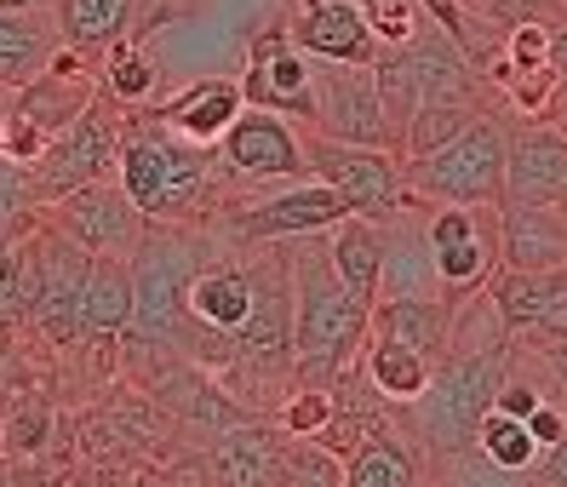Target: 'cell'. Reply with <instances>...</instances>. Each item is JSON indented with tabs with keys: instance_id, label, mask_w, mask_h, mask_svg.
<instances>
[{
	"instance_id": "6da1fadb",
	"label": "cell",
	"mask_w": 567,
	"mask_h": 487,
	"mask_svg": "<svg viewBox=\"0 0 567 487\" xmlns=\"http://www.w3.org/2000/svg\"><path fill=\"white\" fill-rule=\"evenodd\" d=\"M115 178L150 224H213V213L224 207V184H229L218 173L213 144L178 138L150 110L121 115Z\"/></svg>"
},
{
	"instance_id": "7a4b0ae2",
	"label": "cell",
	"mask_w": 567,
	"mask_h": 487,
	"mask_svg": "<svg viewBox=\"0 0 567 487\" xmlns=\"http://www.w3.org/2000/svg\"><path fill=\"white\" fill-rule=\"evenodd\" d=\"M218 230L213 224H144L138 247L126 252L132 265V350H155V355H189L202 350V328L189 315V281L195 270L213 258Z\"/></svg>"
},
{
	"instance_id": "3957f363",
	"label": "cell",
	"mask_w": 567,
	"mask_h": 487,
	"mask_svg": "<svg viewBox=\"0 0 567 487\" xmlns=\"http://www.w3.org/2000/svg\"><path fill=\"white\" fill-rule=\"evenodd\" d=\"M505 373H511V339L471 344V350H442L436 367H430V384L408 407H390V418L408 431V442L430 465L458 459V453L476 447V431L493 413Z\"/></svg>"
},
{
	"instance_id": "277c9868",
	"label": "cell",
	"mask_w": 567,
	"mask_h": 487,
	"mask_svg": "<svg viewBox=\"0 0 567 487\" xmlns=\"http://www.w3.org/2000/svg\"><path fill=\"white\" fill-rule=\"evenodd\" d=\"M367 344V304L332 276L327 247L292 258V373L298 384L332 390Z\"/></svg>"
},
{
	"instance_id": "5b68a950",
	"label": "cell",
	"mask_w": 567,
	"mask_h": 487,
	"mask_svg": "<svg viewBox=\"0 0 567 487\" xmlns=\"http://www.w3.org/2000/svg\"><path fill=\"white\" fill-rule=\"evenodd\" d=\"M505 144H511V126L482 115L476 126L442 149H430L419 160H402V184H408V201H453V207H498L505 201Z\"/></svg>"
},
{
	"instance_id": "8992f818",
	"label": "cell",
	"mask_w": 567,
	"mask_h": 487,
	"mask_svg": "<svg viewBox=\"0 0 567 487\" xmlns=\"http://www.w3.org/2000/svg\"><path fill=\"white\" fill-rule=\"evenodd\" d=\"M115 155H121V104L97 86L92 104L41 144V155L29 160V178H35L41 207L63 201L70 189L97 184V178H115Z\"/></svg>"
},
{
	"instance_id": "52a82bcc",
	"label": "cell",
	"mask_w": 567,
	"mask_h": 487,
	"mask_svg": "<svg viewBox=\"0 0 567 487\" xmlns=\"http://www.w3.org/2000/svg\"><path fill=\"white\" fill-rule=\"evenodd\" d=\"M23 265H29V321L47 333V344H81V299H86L92 252L41 218L23 236Z\"/></svg>"
},
{
	"instance_id": "ba28073f",
	"label": "cell",
	"mask_w": 567,
	"mask_h": 487,
	"mask_svg": "<svg viewBox=\"0 0 567 487\" xmlns=\"http://www.w3.org/2000/svg\"><path fill=\"white\" fill-rule=\"evenodd\" d=\"M339 218H350L339 189H327L321 178H287V189L264 195V201H224L213 213V230L229 247H258V241L327 236Z\"/></svg>"
},
{
	"instance_id": "9c48e42d",
	"label": "cell",
	"mask_w": 567,
	"mask_h": 487,
	"mask_svg": "<svg viewBox=\"0 0 567 487\" xmlns=\"http://www.w3.org/2000/svg\"><path fill=\"white\" fill-rule=\"evenodd\" d=\"M424 247H430V270H436L442 299L453 304L476 299L498 270V207L436 201L424 213Z\"/></svg>"
},
{
	"instance_id": "30bf717a",
	"label": "cell",
	"mask_w": 567,
	"mask_h": 487,
	"mask_svg": "<svg viewBox=\"0 0 567 487\" xmlns=\"http://www.w3.org/2000/svg\"><path fill=\"white\" fill-rule=\"evenodd\" d=\"M305 160L310 178H321L327 189L344 195V207L355 218L390 224L408 207V184H402V155L395 149H367V144H339V138H305Z\"/></svg>"
},
{
	"instance_id": "8fae6325",
	"label": "cell",
	"mask_w": 567,
	"mask_h": 487,
	"mask_svg": "<svg viewBox=\"0 0 567 487\" xmlns=\"http://www.w3.org/2000/svg\"><path fill=\"white\" fill-rule=\"evenodd\" d=\"M47 224H58L63 236H70L75 247H86L92 258H126L132 247H138L144 236V213L132 207V195L121 189V178H97V184H81L70 189L63 201L41 207Z\"/></svg>"
},
{
	"instance_id": "7c38bea8",
	"label": "cell",
	"mask_w": 567,
	"mask_h": 487,
	"mask_svg": "<svg viewBox=\"0 0 567 487\" xmlns=\"http://www.w3.org/2000/svg\"><path fill=\"white\" fill-rule=\"evenodd\" d=\"M482 292H487L498 328H505V339L516 350L567 339V265H550V270H505L498 265Z\"/></svg>"
},
{
	"instance_id": "4fadbf2b",
	"label": "cell",
	"mask_w": 567,
	"mask_h": 487,
	"mask_svg": "<svg viewBox=\"0 0 567 487\" xmlns=\"http://www.w3.org/2000/svg\"><path fill=\"white\" fill-rule=\"evenodd\" d=\"M213 149H218V173L229 184H276V178L287 184L310 173L305 138L287 126V115H270V110H241Z\"/></svg>"
},
{
	"instance_id": "5bb4252c",
	"label": "cell",
	"mask_w": 567,
	"mask_h": 487,
	"mask_svg": "<svg viewBox=\"0 0 567 487\" xmlns=\"http://www.w3.org/2000/svg\"><path fill=\"white\" fill-rule=\"evenodd\" d=\"M241 97H247V110H270V115H287V121L298 115L310 126V115H316V63H310V52L292 46L287 23L258 29L247 75H241Z\"/></svg>"
},
{
	"instance_id": "9a60e30c",
	"label": "cell",
	"mask_w": 567,
	"mask_h": 487,
	"mask_svg": "<svg viewBox=\"0 0 567 487\" xmlns=\"http://www.w3.org/2000/svg\"><path fill=\"white\" fill-rule=\"evenodd\" d=\"M310 126L321 138H339V144L395 149L384 104H379L373 63H327V70H316V115H310Z\"/></svg>"
},
{
	"instance_id": "2e32d148",
	"label": "cell",
	"mask_w": 567,
	"mask_h": 487,
	"mask_svg": "<svg viewBox=\"0 0 567 487\" xmlns=\"http://www.w3.org/2000/svg\"><path fill=\"white\" fill-rule=\"evenodd\" d=\"M505 201L567 207V133L550 121L511 126L505 144Z\"/></svg>"
},
{
	"instance_id": "e0dca14e",
	"label": "cell",
	"mask_w": 567,
	"mask_h": 487,
	"mask_svg": "<svg viewBox=\"0 0 567 487\" xmlns=\"http://www.w3.org/2000/svg\"><path fill=\"white\" fill-rule=\"evenodd\" d=\"M281 447L287 431L270 418H236L218 436H207V470L213 487H276L281 481Z\"/></svg>"
},
{
	"instance_id": "ac0fdd59",
	"label": "cell",
	"mask_w": 567,
	"mask_h": 487,
	"mask_svg": "<svg viewBox=\"0 0 567 487\" xmlns=\"http://www.w3.org/2000/svg\"><path fill=\"white\" fill-rule=\"evenodd\" d=\"M498 265L505 270L567 265V207L498 201Z\"/></svg>"
},
{
	"instance_id": "d6986e66",
	"label": "cell",
	"mask_w": 567,
	"mask_h": 487,
	"mask_svg": "<svg viewBox=\"0 0 567 487\" xmlns=\"http://www.w3.org/2000/svg\"><path fill=\"white\" fill-rule=\"evenodd\" d=\"M447 328H453V299H442V292H395V299H379L367 310V339H395L430 355V362L447 350Z\"/></svg>"
},
{
	"instance_id": "ffe728a7",
	"label": "cell",
	"mask_w": 567,
	"mask_h": 487,
	"mask_svg": "<svg viewBox=\"0 0 567 487\" xmlns=\"http://www.w3.org/2000/svg\"><path fill=\"white\" fill-rule=\"evenodd\" d=\"M287 29H292V46L310 52L316 63H373L379 58L373 29L361 23V12L350 7V0H321V7L292 18Z\"/></svg>"
},
{
	"instance_id": "44dd1931",
	"label": "cell",
	"mask_w": 567,
	"mask_h": 487,
	"mask_svg": "<svg viewBox=\"0 0 567 487\" xmlns=\"http://www.w3.org/2000/svg\"><path fill=\"white\" fill-rule=\"evenodd\" d=\"M247 110V97H241V81H229V75H213V81H195L189 92L178 97H166L161 110H150L161 126H173L178 138H195V144H218L224 138V126L236 121Z\"/></svg>"
},
{
	"instance_id": "7402d4cb",
	"label": "cell",
	"mask_w": 567,
	"mask_h": 487,
	"mask_svg": "<svg viewBox=\"0 0 567 487\" xmlns=\"http://www.w3.org/2000/svg\"><path fill=\"white\" fill-rule=\"evenodd\" d=\"M327 265H332V276H339L355 299L373 310V299H379V281H384V224H373V218H339L327 230Z\"/></svg>"
},
{
	"instance_id": "603a6c76",
	"label": "cell",
	"mask_w": 567,
	"mask_h": 487,
	"mask_svg": "<svg viewBox=\"0 0 567 487\" xmlns=\"http://www.w3.org/2000/svg\"><path fill=\"white\" fill-rule=\"evenodd\" d=\"M424 481V453L408 442V431L384 418L355 453H344V487H419Z\"/></svg>"
},
{
	"instance_id": "cb8c5ba5",
	"label": "cell",
	"mask_w": 567,
	"mask_h": 487,
	"mask_svg": "<svg viewBox=\"0 0 567 487\" xmlns=\"http://www.w3.org/2000/svg\"><path fill=\"white\" fill-rule=\"evenodd\" d=\"M132 328V265L126 258H92L86 299H81V344L110 350Z\"/></svg>"
},
{
	"instance_id": "d4e9b609",
	"label": "cell",
	"mask_w": 567,
	"mask_h": 487,
	"mask_svg": "<svg viewBox=\"0 0 567 487\" xmlns=\"http://www.w3.org/2000/svg\"><path fill=\"white\" fill-rule=\"evenodd\" d=\"M58 46H63V35H58L52 12H7L0 7V92L29 86L52 63Z\"/></svg>"
},
{
	"instance_id": "484cf974",
	"label": "cell",
	"mask_w": 567,
	"mask_h": 487,
	"mask_svg": "<svg viewBox=\"0 0 567 487\" xmlns=\"http://www.w3.org/2000/svg\"><path fill=\"white\" fill-rule=\"evenodd\" d=\"M132 7H138V0H58L52 18H58L63 46H75L86 63H104V52L115 41H126Z\"/></svg>"
},
{
	"instance_id": "4316f807",
	"label": "cell",
	"mask_w": 567,
	"mask_h": 487,
	"mask_svg": "<svg viewBox=\"0 0 567 487\" xmlns=\"http://www.w3.org/2000/svg\"><path fill=\"white\" fill-rule=\"evenodd\" d=\"M487 110H482V92H447V97H424V104L413 110V121L402 126V144H395V155L402 160H419L430 149L453 144L464 126H476Z\"/></svg>"
},
{
	"instance_id": "83f0119b",
	"label": "cell",
	"mask_w": 567,
	"mask_h": 487,
	"mask_svg": "<svg viewBox=\"0 0 567 487\" xmlns=\"http://www.w3.org/2000/svg\"><path fill=\"white\" fill-rule=\"evenodd\" d=\"M355 362H361L367 384H373L390 407H408L419 390L430 384V367H436L430 355H419V350H408V344H395V339H367Z\"/></svg>"
},
{
	"instance_id": "f1b7e54d",
	"label": "cell",
	"mask_w": 567,
	"mask_h": 487,
	"mask_svg": "<svg viewBox=\"0 0 567 487\" xmlns=\"http://www.w3.org/2000/svg\"><path fill=\"white\" fill-rule=\"evenodd\" d=\"M476 459L482 465H493L498 476H527L533 470V459H539V442H533V431H527V418H511V413H487L482 418V431H476Z\"/></svg>"
},
{
	"instance_id": "f546056e",
	"label": "cell",
	"mask_w": 567,
	"mask_h": 487,
	"mask_svg": "<svg viewBox=\"0 0 567 487\" xmlns=\"http://www.w3.org/2000/svg\"><path fill=\"white\" fill-rule=\"evenodd\" d=\"M52 436H58L52 402L41 396V390H23V402H18L12 418H7V459H12V465L41 459V453L52 447Z\"/></svg>"
},
{
	"instance_id": "4dcf8cb0",
	"label": "cell",
	"mask_w": 567,
	"mask_h": 487,
	"mask_svg": "<svg viewBox=\"0 0 567 487\" xmlns=\"http://www.w3.org/2000/svg\"><path fill=\"white\" fill-rule=\"evenodd\" d=\"M35 224H41V195H35V178H29V160L0 149V230L29 236Z\"/></svg>"
},
{
	"instance_id": "1f68e13d",
	"label": "cell",
	"mask_w": 567,
	"mask_h": 487,
	"mask_svg": "<svg viewBox=\"0 0 567 487\" xmlns=\"http://www.w3.org/2000/svg\"><path fill=\"white\" fill-rule=\"evenodd\" d=\"M276 487H344V459L310 436H287L281 447V481Z\"/></svg>"
},
{
	"instance_id": "d6a6232c",
	"label": "cell",
	"mask_w": 567,
	"mask_h": 487,
	"mask_svg": "<svg viewBox=\"0 0 567 487\" xmlns=\"http://www.w3.org/2000/svg\"><path fill=\"white\" fill-rule=\"evenodd\" d=\"M97 86H104L121 110H132V104H144V97H150L155 70L144 63V52L132 46V41H115V46L104 52V70H97Z\"/></svg>"
},
{
	"instance_id": "836d02e7",
	"label": "cell",
	"mask_w": 567,
	"mask_h": 487,
	"mask_svg": "<svg viewBox=\"0 0 567 487\" xmlns=\"http://www.w3.org/2000/svg\"><path fill=\"white\" fill-rule=\"evenodd\" d=\"M350 7L361 12L367 29H373L379 46H402V41H413L419 29H424L419 0H350Z\"/></svg>"
},
{
	"instance_id": "e575fe53",
	"label": "cell",
	"mask_w": 567,
	"mask_h": 487,
	"mask_svg": "<svg viewBox=\"0 0 567 487\" xmlns=\"http://www.w3.org/2000/svg\"><path fill=\"white\" fill-rule=\"evenodd\" d=\"M270 418H276L287 436H316L327 418H332V390H321V384H292Z\"/></svg>"
},
{
	"instance_id": "d590c367",
	"label": "cell",
	"mask_w": 567,
	"mask_h": 487,
	"mask_svg": "<svg viewBox=\"0 0 567 487\" xmlns=\"http://www.w3.org/2000/svg\"><path fill=\"white\" fill-rule=\"evenodd\" d=\"M419 12L436 18V29H442V35H447L464 58H471V63H487V58H493V46L476 35V23H471V12H464L458 0H419Z\"/></svg>"
},
{
	"instance_id": "8d00e7d4",
	"label": "cell",
	"mask_w": 567,
	"mask_h": 487,
	"mask_svg": "<svg viewBox=\"0 0 567 487\" xmlns=\"http://www.w3.org/2000/svg\"><path fill=\"white\" fill-rule=\"evenodd\" d=\"M482 12H487L498 29H516V23L561 29V23H567V0H482Z\"/></svg>"
},
{
	"instance_id": "74e56055",
	"label": "cell",
	"mask_w": 567,
	"mask_h": 487,
	"mask_svg": "<svg viewBox=\"0 0 567 487\" xmlns=\"http://www.w3.org/2000/svg\"><path fill=\"white\" fill-rule=\"evenodd\" d=\"M522 487H567V436L550 442L539 459H533V470L522 476Z\"/></svg>"
},
{
	"instance_id": "f35d334b",
	"label": "cell",
	"mask_w": 567,
	"mask_h": 487,
	"mask_svg": "<svg viewBox=\"0 0 567 487\" xmlns=\"http://www.w3.org/2000/svg\"><path fill=\"white\" fill-rule=\"evenodd\" d=\"M527 431H533V442H539V447L561 442V436H567V407H561L556 396H545L539 407L527 413Z\"/></svg>"
},
{
	"instance_id": "ab89813d",
	"label": "cell",
	"mask_w": 567,
	"mask_h": 487,
	"mask_svg": "<svg viewBox=\"0 0 567 487\" xmlns=\"http://www.w3.org/2000/svg\"><path fill=\"white\" fill-rule=\"evenodd\" d=\"M527 355H539L545 373H550V396L567 407V339H545V344H527Z\"/></svg>"
},
{
	"instance_id": "60d3db41",
	"label": "cell",
	"mask_w": 567,
	"mask_h": 487,
	"mask_svg": "<svg viewBox=\"0 0 567 487\" xmlns=\"http://www.w3.org/2000/svg\"><path fill=\"white\" fill-rule=\"evenodd\" d=\"M550 63H556V75L567 81V23H561L556 35H550Z\"/></svg>"
},
{
	"instance_id": "b9f144b4",
	"label": "cell",
	"mask_w": 567,
	"mask_h": 487,
	"mask_svg": "<svg viewBox=\"0 0 567 487\" xmlns=\"http://www.w3.org/2000/svg\"><path fill=\"white\" fill-rule=\"evenodd\" d=\"M0 7H7V12H52L58 0H0Z\"/></svg>"
},
{
	"instance_id": "7bdbcfd3",
	"label": "cell",
	"mask_w": 567,
	"mask_h": 487,
	"mask_svg": "<svg viewBox=\"0 0 567 487\" xmlns=\"http://www.w3.org/2000/svg\"><path fill=\"white\" fill-rule=\"evenodd\" d=\"M298 7H305V12H310V7H321V0H298Z\"/></svg>"
},
{
	"instance_id": "ee69618b",
	"label": "cell",
	"mask_w": 567,
	"mask_h": 487,
	"mask_svg": "<svg viewBox=\"0 0 567 487\" xmlns=\"http://www.w3.org/2000/svg\"><path fill=\"white\" fill-rule=\"evenodd\" d=\"M447 487H471V481H447Z\"/></svg>"
}]
</instances>
